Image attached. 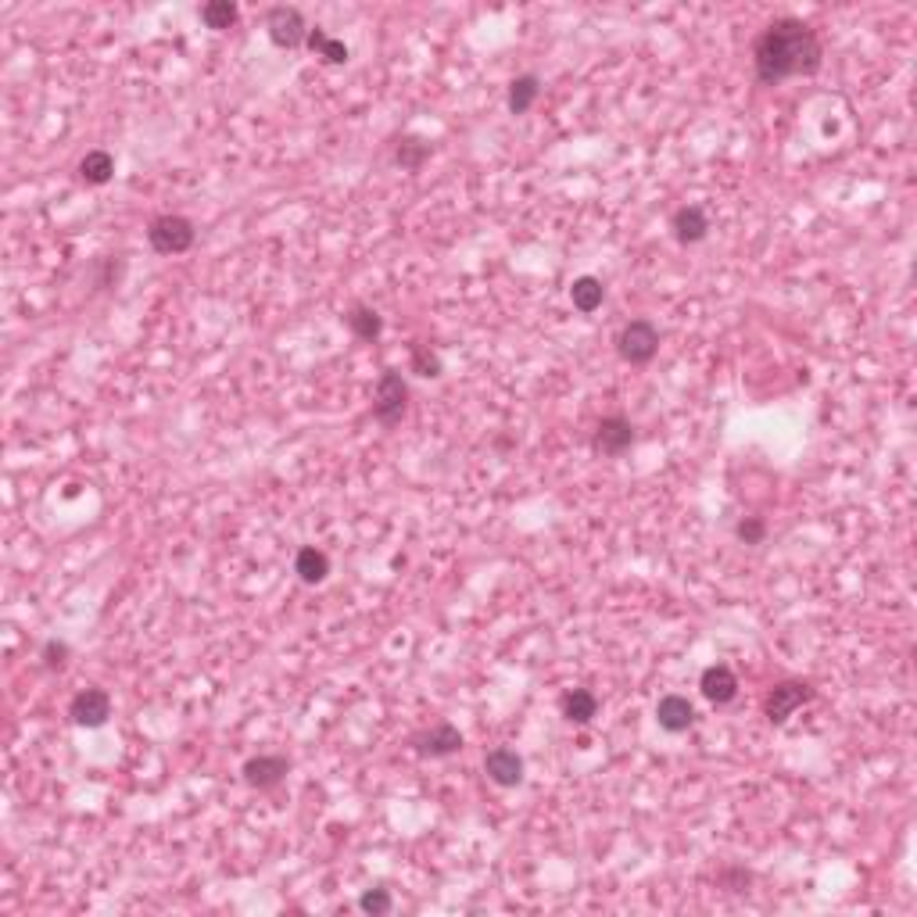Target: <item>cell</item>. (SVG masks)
<instances>
[{
    "mask_svg": "<svg viewBox=\"0 0 917 917\" xmlns=\"http://www.w3.org/2000/svg\"><path fill=\"white\" fill-rule=\"evenodd\" d=\"M824 65L821 36L803 18H774L753 40V72L760 86H781L785 79L817 76Z\"/></svg>",
    "mask_w": 917,
    "mask_h": 917,
    "instance_id": "6da1fadb",
    "label": "cell"
},
{
    "mask_svg": "<svg viewBox=\"0 0 917 917\" xmlns=\"http://www.w3.org/2000/svg\"><path fill=\"white\" fill-rule=\"evenodd\" d=\"M405 409H409V380L402 369H384L373 387V420L391 430L405 420Z\"/></svg>",
    "mask_w": 917,
    "mask_h": 917,
    "instance_id": "7a4b0ae2",
    "label": "cell"
},
{
    "mask_svg": "<svg viewBox=\"0 0 917 917\" xmlns=\"http://www.w3.org/2000/svg\"><path fill=\"white\" fill-rule=\"evenodd\" d=\"M194 240H198V226L190 223L187 215L165 212L147 223V244L158 255H183V251L194 248Z\"/></svg>",
    "mask_w": 917,
    "mask_h": 917,
    "instance_id": "3957f363",
    "label": "cell"
},
{
    "mask_svg": "<svg viewBox=\"0 0 917 917\" xmlns=\"http://www.w3.org/2000/svg\"><path fill=\"white\" fill-rule=\"evenodd\" d=\"M660 352V326L652 319H631L620 326L617 334V355L631 366H649Z\"/></svg>",
    "mask_w": 917,
    "mask_h": 917,
    "instance_id": "277c9868",
    "label": "cell"
},
{
    "mask_svg": "<svg viewBox=\"0 0 917 917\" xmlns=\"http://www.w3.org/2000/svg\"><path fill=\"white\" fill-rule=\"evenodd\" d=\"M814 685L810 681H778L771 692L763 695V717L771 720L774 728H781L785 720L796 710H803L806 703H814Z\"/></svg>",
    "mask_w": 917,
    "mask_h": 917,
    "instance_id": "5b68a950",
    "label": "cell"
},
{
    "mask_svg": "<svg viewBox=\"0 0 917 917\" xmlns=\"http://www.w3.org/2000/svg\"><path fill=\"white\" fill-rule=\"evenodd\" d=\"M309 29L312 26L294 4H276L266 15V33L273 40V47H280V51H298L301 43L309 40Z\"/></svg>",
    "mask_w": 917,
    "mask_h": 917,
    "instance_id": "8992f818",
    "label": "cell"
},
{
    "mask_svg": "<svg viewBox=\"0 0 917 917\" xmlns=\"http://www.w3.org/2000/svg\"><path fill=\"white\" fill-rule=\"evenodd\" d=\"M409 746L416 756L423 760H445V756H455L463 749V731L455 728L452 720H438L434 728H423L409 738Z\"/></svg>",
    "mask_w": 917,
    "mask_h": 917,
    "instance_id": "52a82bcc",
    "label": "cell"
},
{
    "mask_svg": "<svg viewBox=\"0 0 917 917\" xmlns=\"http://www.w3.org/2000/svg\"><path fill=\"white\" fill-rule=\"evenodd\" d=\"M631 445H635V423L627 420V416H617V412H613V416H602V420L595 423L592 448L599 455L620 459Z\"/></svg>",
    "mask_w": 917,
    "mask_h": 917,
    "instance_id": "ba28073f",
    "label": "cell"
},
{
    "mask_svg": "<svg viewBox=\"0 0 917 917\" xmlns=\"http://www.w3.org/2000/svg\"><path fill=\"white\" fill-rule=\"evenodd\" d=\"M69 717H72V724H79V728H104L108 717H112V695L97 685L83 688V692L72 695Z\"/></svg>",
    "mask_w": 917,
    "mask_h": 917,
    "instance_id": "9c48e42d",
    "label": "cell"
},
{
    "mask_svg": "<svg viewBox=\"0 0 917 917\" xmlns=\"http://www.w3.org/2000/svg\"><path fill=\"white\" fill-rule=\"evenodd\" d=\"M240 774H244V781L258 792L280 789L283 781H287V774H291V760L283 753H258L244 763V771Z\"/></svg>",
    "mask_w": 917,
    "mask_h": 917,
    "instance_id": "30bf717a",
    "label": "cell"
},
{
    "mask_svg": "<svg viewBox=\"0 0 917 917\" xmlns=\"http://www.w3.org/2000/svg\"><path fill=\"white\" fill-rule=\"evenodd\" d=\"M484 774L498 789H516V785H523V756L509 746H495L484 756Z\"/></svg>",
    "mask_w": 917,
    "mask_h": 917,
    "instance_id": "8fae6325",
    "label": "cell"
},
{
    "mask_svg": "<svg viewBox=\"0 0 917 917\" xmlns=\"http://www.w3.org/2000/svg\"><path fill=\"white\" fill-rule=\"evenodd\" d=\"M699 692H703L706 703L713 706H728L738 695V678L728 663H710V667L699 674Z\"/></svg>",
    "mask_w": 917,
    "mask_h": 917,
    "instance_id": "7c38bea8",
    "label": "cell"
},
{
    "mask_svg": "<svg viewBox=\"0 0 917 917\" xmlns=\"http://www.w3.org/2000/svg\"><path fill=\"white\" fill-rule=\"evenodd\" d=\"M670 233L678 244H703L706 233H710V219L699 205H681L678 212L670 215Z\"/></svg>",
    "mask_w": 917,
    "mask_h": 917,
    "instance_id": "4fadbf2b",
    "label": "cell"
},
{
    "mask_svg": "<svg viewBox=\"0 0 917 917\" xmlns=\"http://www.w3.org/2000/svg\"><path fill=\"white\" fill-rule=\"evenodd\" d=\"M656 724L667 735H685L695 724V706L688 703L685 695H663L660 703H656Z\"/></svg>",
    "mask_w": 917,
    "mask_h": 917,
    "instance_id": "5bb4252c",
    "label": "cell"
},
{
    "mask_svg": "<svg viewBox=\"0 0 917 917\" xmlns=\"http://www.w3.org/2000/svg\"><path fill=\"white\" fill-rule=\"evenodd\" d=\"M559 713H563V720L584 728V724H592V720L599 717V695H595L592 688H570V692H563V699H559Z\"/></svg>",
    "mask_w": 917,
    "mask_h": 917,
    "instance_id": "9a60e30c",
    "label": "cell"
},
{
    "mask_svg": "<svg viewBox=\"0 0 917 917\" xmlns=\"http://www.w3.org/2000/svg\"><path fill=\"white\" fill-rule=\"evenodd\" d=\"M344 326L352 330V337L373 344V341H380V334H384V316H380L373 305H366V301H355L352 309L344 312Z\"/></svg>",
    "mask_w": 917,
    "mask_h": 917,
    "instance_id": "2e32d148",
    "label": "cell"
},
{
    "mask_svg": "<svg viewBox=\"0 0 917 917\" xmlns=\"http://www.w3.org/2000/svg\"><path fill=\"white\" fill-rule=\"evenodd\" d=\"M76 172L86 187H104V183H112V176H115V158L108 155V151H101V147H94V151H86V155L79 158Z\"/></svg>",
    "mask_w": 917,
    "mask_h": 917,
    "instance_id": "e0dca14e",
    "label": "cell"
},
{
    "mask_svg": "<svg viewBox=\"0 0 917 917\" xmlns=\"http://www.w3.org/2000/svg\"><path fill=\"white\" fill-rule=\"evenodd\" d=\"M294 574L305 584H323L330 577V556L316 545H301L298 556H294Z\"/></svg>",
    "mask_w": 917,
    "mask_h": 917,
    "instance_id": "ac0fdd59",
    "label": "cell"
},
{
    "mask_svg": "<svg viewBox=\"0 0 917 917\" xmlns=\"http://www.w3.org/2000/svg\"><path fill=\"white\" fill-rule=\"evenodd\" d=\"M305 47H309L312 54H316L323 65H348V58H352V51H348V43L337 40V36H330L326 29H309V40H305Z\"/></svg>",
    "mask_w": 917,
    "mask_h": 917,
    "instance_id": "d6986e66",
    "label": "cell"
},
{
    "mask_svg": "<svg viewBox=\"0 0 917 917\" xmlns=\"http://www.w3.org/2000/svg\"><path fill=\"white\" fill-rule=\"evenodd\" d=\"M570 301H574L577 312L592 316V312L602 309V301H606V283H602L599 276H577V280L570 283Z\"/></svg>",
    "mask_w": 917,
    "mask_h": 917,
    "instance_id": "ffe728a7",
    "label": "cell"
},
{
    "mask_svg": "<svg viewBox=\"0 0 917 917\" xmlns=\"http://www.w3.org/2000/svg\"><path fill=\"white\" fill-rule=\"evenodd\" d=\"M541 97V79L534 76V72H523V76H516L513 83H509V94H506V104L513 115H527L538 104Z\"/></svg>",
    "mask_w": 917,
    "mask_h": 917,
    "instance_id": "44dd1931",
    "label": "cell"
},
{
    "mask_svg": "<svg viewBox=\"0 0 917 917\" xmlns=\"http://www.w3.org/2000/svg\"><path fill=\"white\" fill-rule=\"evenodd\" d=\"M430 155H434V144H427V140H420V137L395 140V165L402 172H420L423 165L430 162Z\"/></svg>",
    "mask_w": 917,
    "mask_h": 917,
    "instance_id": "7402d4cb",
    "label": "cell"
},
{
    "mask_svg": "<svg viewBox=\"0 0 917 917\" xmlns=\"http://www.w3.org/2000/svg\"><path fill=\"white\" fill-rule=\"evenodd\" d=\"M409 369L416 373V377H423V380H438L441 373H445V362H441V355L434 352L430 344H412Z\"/></svg>",
    "mask_w": 917,
    "mask_h": 917,
    "instance_id": "603a6c76",
    "label": "cell"
},
{
    "mask_svg": "<svg viewBox=\"0 0 917 917\" xmlns=\"http://www.w3.org/2000/svg\"><path fill=\"white\" fill-rule=\"evenodd\" d=\"M237 18H240V8L233 0H208L205 8H201V22H205L208 29H230V26H237Z\"/></svg>",
    "mask_w": 917,
    "mask_h": 917,
    "instance_id": "cb8c5ba5",
    "label": "cell"
},
{
    "mask_svg": "<svg viewBox=\"0 0 917 917\" xmlns=\"http://www.w3.org/2000/svg\"><path fill=\"white\" fill-rule=\"evenodd\" d=\"M391 907H395V900H391V889H366L359 896V910L369 917H384L391 914Z\"/></svg>",
    "mask_w": 917,
    "mask_h": 917,
    "instance_id": "d4e9b609",
    "label": "cell"
},
{
    "mask_svg": "<svg viewBox=\"0 0 917 917\" xmlns=\"http://www.w3.org/2000/svg\"><path fill=\"white\" fill-rule=\"evenodd\" d=\"M69 656H72L69 642H61V638H47L40 649V660L47 670H65L69 667Z\"/></svg>",
    "mask_w": 917,
    "mask_h": 917,
    "instance_id": "484cf974",
    "label": "cell"
},
{
    "mask_svg": "<svg viewBox=\"0 0 917 917\" xmlns=\"http://www.w3.org/2000/svg\"><path fill=\"white\" fill-rule=\"evenodd\" d=\"M735 538L742 541V545H763L767 523H763L760 516H742V520L735 523Z\"/></svg>",
    "mask_w": 917,
    "mask_h": 917,
    "instance_id": "4316f807",
    "label": "cell"
},
{
    "mask_svg": "<svg viewBox=\"0 0 917 917\" xmlns=\"http://www.w3.org/2000/svg\"><path fill=\"white\" fill-rule=\"evenodd\" d=\"M749 882H753V875H749L746 867H728V871H720V885H728L731 892H742Z\"/></svg>",
    "mask_w": 917,
    "mask_h": 917,
    "instance_id": "83f0119b",
    "label": "cell"
}]
</instances>
